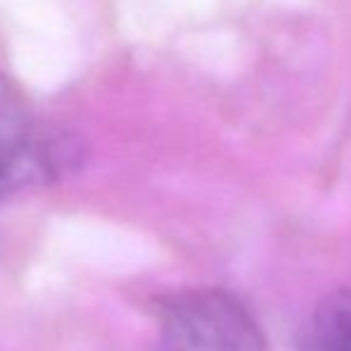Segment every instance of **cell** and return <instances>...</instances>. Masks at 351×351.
<instances>
[{"label": "cell", "instance_id": "6da1fadb", "mask_svg": "<svg viewBox=\"0 0 351 351\" xmlns=\"http://www.w3.org/2000/svg\"><path fill=\"white\" fill-rule=\"evenodd\" d=\"M158 351H268V342L234 294L189 289L162 308Z\"/></svg>", "mask_w": 351, "mask_h": 351}, {"label": "cell", "instance_id": "7a4b0ae2", "mask_svg": "<svg viewBox=\"0 0 351 351\" xmlns=\"http://www.w3.org/2000/svg\"><path fill=\"white\" fill-rule=\"evenodd\" d=\"M72 160V148L38 125L14 84L0 72V201L58 180Z\"/></svg>", "mask_w": 351, "mask_h": 351}, {"label": "cell", "instance_id": "3957f363", "mask_svg": "<svg viewBox=\"0 0 351 351\" xmlns=\"http://www.w3.org/2000/svg\"><path fill=\"white\" fill-rule=\"evenodd\" d=\"M301 351H351V289L332 294L318 306Z\"/></svg>", "mask_w": 351, "mask_h": 351}]
</instances>
